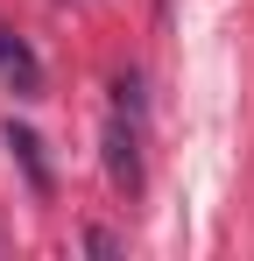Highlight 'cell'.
<instances>
[{"label": "cell", "mask_w": 254, "mask_h": 261, "mask_svg": "<svg viewBox=\"0 0 254 261\" xmlns=\"http://www.w3.org/2000/svg\"><path fill=\"white\" fill-rule=\"evenodd\" d=\"M0 78L21 92V99H42V64H36V49L21 43L14 29H0Z\"/></svg>", "instance_id": "7a4b0ae2"}, {"label": "cell", "mask_w": 254, "mask_h": 261, "mask_svg": "<svg viewBox=\"0 0 254 261\" xmlns=\"http://www.w3.org/2000/svg\"><path fill=\"white\" fill-rule=\"evenodd\" d=\"M106 170L120 191H141V141H134V120H106Z\"/></svg>", "instance_id": "6da1fadb"}, {"label": "cell", "mask_w": 254, "mask_h": 261, "mask_svg": "<svg viewBox=\"0 0 254 261\" xmlns=\"http://www.w3.org/2000/svg\"><path fill=\"white\" fill-rule=\"evenodd\" d=\"M7 148L21 155L29 184H36V191H49V170H42V141H36V134H29V127H7Z\"/></svg>", "instance_id": "3957f363"}]
</instances>
